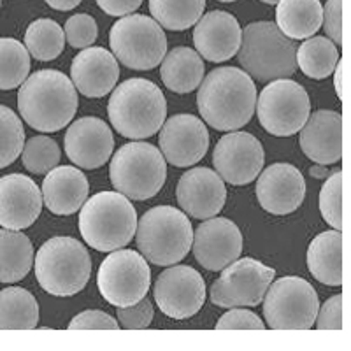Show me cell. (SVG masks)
Listing matches in <instances>:
<instances>
[{
    "label": "cell",
    "instance_id": "obj_1",
    "mask_svg": "<svg viewBox=\"0 0 351 351\" xmlns=\"http://www.w3.org/2000/svg\"><path fill=\"white\" fill-rule=\"evenodd\" d=\"M197 108L204 121L215 130H239L253 118L256 86L252 76L241 69H215L200 83Z\"/></svg>",
    "mask_w": 351,
    "mask_h": 351
},
{
    "label": "cell",
    "instance_id": "obj_2",
    "mask_svg": "<svg viewBox=\"0 0 351 351\" xmlns=\"http://www.w3.org/2000/svg\"><path fill=\"white\" fill-rule=\"evenodd\" d=\"M18 111L34 130L58 132L77 111V90L64 72L44 69L28 76L18 92Z\"/></svg>",
    "mask_w": 351,
    "mask_h": 351
},
{
    "label": "cell",
    "instance_id": "obj_3",
    "mask_svg": "<svg viewBox=\"0 0 351 351\" xmlns=\"http://www.w3.org/2000/svg\"><path fill=\"white\" fill-rule=\"evenodd\" d=\"M108 116L114 130L127 139H148L164 125L167 102L155 83L132 77L114 88L108 104Z\"/></svg>",
    "mask_w": 351,
    "mask_h": 351
},
{
    "label": "cell",
    "instance_id": "obj_4",
    "mask_svg": "<svg viewBox=\"0 0 351 351\" xmlns=\"http://www.w3.org/2000/svg\"><path fill=\"white\" fill-rule=\"evenodd\" d=\"M137 230V213L120 192H100L80 209V232L97 252L111 253L125 247Z\"/></svg>",
    "mask_w": 351,
    "mask_h": 351
},
{
    "label": "cell",
    "instance_id": "obj_5",
    "mask_svg": "<svg viewBox=\"0 0 351 351\" xmlns=\"http://www.w3.org/2000/svg\"><path fill=\"white\" fill-rule=\"evenodd\" d=\"M34 269L40 288L55 297L76 295L92 276V258L81 241L51 237L34 256Z\"/></svg>",
    "mask_w": 351,
    "mask_h": 351
},
{
    "label": "cell",
    "instance_id": "obj_6",
    "mask_svg": "<svg viewBox=\"0 0 351 351\" xmlns=\"http://www.w3.org/2000/svg\"><path fill=\"white\" fill-rule=\"evenodd\" d=\"M136 243L144 258L160 267H169L181 262L192 250V223L180 209L156 206L137 221Z\"/></svg>",
    "mask_w": 351,
    "mask_h": 351
},
{
    "label": "cell",
    "instance_id": "obj_7",
    "mask_svg": "<svg viewBox=\"0 0 351 351\" xmlns=\"http://www.w3.org/2000/svg\"><path fill=\"white\" fill-rule=\"evenodd\" d=\"M295 44L276 23L255 21L243 30L239 64L256 81H274L290 77L297 69Z\"/></svg>",
    "mask_w": 351,
    "mask_h": 351
},
{
    "label": "cell",
    "instance_id": "obj_8",
    "mask_svg": "<svg viewBox=\"0 0 351 351\" xmlns=\"http://www.w3.org/2000/svg\"><path fill=\"white\" fill-rule=\"evenodd\" d=\"M109 178L112 186L127 199L148 200L164 186L167 162L153 144L134 141L112 155Z\"/></svg>",
    "mask_w": 351,
    "mask_h": 351
},
{
    "label": "cell",
    "instance_id": "obj_9",
    "mask_svg": "<svg viewBox=\"0 0 351 351\" xmlns=\"http://www.w3.org/2000/svg\"><path fill=\"white\" fill-rule=\"evenodd\" d=\"M109 44L118 62L132 71H152L167 55L164 28L144 14H127L112 25Z\"/></svg>",
    "mask_w": 351,
    "mask_h": 351
},
{
    "label": "cell",
    "instance_id": "obj_10",
    "mask_svg": "<svg viewBox=\"0 0 351 351\" xmlns=\"http://www.w3.org/2000/svg\"><path fill=\"white\" fill-rule=\"evenodd\" d=\"M319 299L309 281L285 276L269 285L263 295V316L274 330H309L318 315Z\"/></svg>",
    "mask_w": 351,
    "mask_h": 351
},
{
    "label": "cell",
    "instance_id": "obj_11",
    "mask_svg": "<svg viewBox=\"0 0 351 351\" xmlns=\"http://www.w3.org/2000/svg\"><path fill=\"white\" fill-rule=\"evenodd\" d=\"M255 111L260 125L269 134L290 137L304 127L311 114V100L302 84L285 77L263 88L256 97Z\"/></svg>",
    "mask_w": 351,
    "mask_h": 351
},
{
    "label": "cell",
    "instance_id": "obj_12",
    "mask_svg": "<svg viewBox=\"0 0 351 351\" xmlns=\"http://www.w3.org/2000/svg\"><path fill=\"white\" fill-rule=\"evenodd\" d=\"M152 285V271L141 253L134 250L111 252L100 263L97 287L100 295L116 307L134 306L146 297Z\"/></svg>",
    "mask_w": 351,
    "mask_h": 351
},
{
    "label": "cell",
    "instance_id": "obj_13",
    "mask_svg": "<svg viewBox=\"0 0 351 351\" xmlns=\"http://www.w3.org/2000/svg\"><path fill=\"white\" fill-rule=\"evenodd\" d=\"M276 271L255 258H237L221 269L211 287V302L219 307H255L263 300Z\"/></svg>",
    "mask_w": 351,
    "mask_h": 351
},
{
    "label": "cell",
    "instance_id": "obj_14",
    "mask_svg": "<svg viewBox=\"0 0 351 351\" xmlns=\"http://www.w3.org/2000/svg\"><path fill=\"white\" fill-rule=\"evenodd\" d=\"M155 302L169 318H192L206 302L204 278L190 265H169L156 278Z\"/></svg>",
    "mask_w": 351,
    "mask_h": 351
},
{
    "label": "cell",
    "instance_id": "obj_15",
    "mask_svg": "<svg viewBox=\"0 0 351 351\" xmlns=\"http://www.w3.org/2000/svg\"><path fill=\"white\" fill-rule=\"evenodd\" d=\"M263 148L247 132H230L218 141L213 152V165L225 183L246 186L263 169Z\"/></svg>",
    "mask_w": 351,
    "mask_h": 351
},
{
    "label": "cell",
    "instance_id": "obj_16",
    "mask_svg": "<svg viewBox=\"0 0 351 351\" xmlns=\"http://www.w3.org/2000/svg\"><path fill=\"white\" fill-rule=\"evenodd\" d=\"M160 149L165 162L174 167H192L209 149L206 123L193 114H176L160 128Z\"/></svg>",
    "mask_w": 351,
    "mask_h": 351
},
{
    "label": "cell",
    "instance_id": "obj_17",
    "mask_svg": "<svg viewBox=\"0 0 351 351\" xmlns=\"http://www.w3.org/2000/svg\"><path fill=\"white\" fill-rule=\"evenodd\" d=\"M193 255L206 271L218 272L243 253V234L232 219L208 218L193 232Z\"/></svg>",
    "mask_w": 351,
    "mask_h": 351
},
{
    "label": "cell",
    "instance_id": "obj_18",
    "mask_svg": "<svg viewBox=\"0 0 351 351\" xmlns=\"http://www.w3.org/2000/svg\"><path fill=\"white\" fill-rule=\"evenodd\" d=\"M64 144L72 164L93 171L111 158L114 137L106 121L95 116H84L67 128Z\"/></svg>",
    "mask_w": 351,
    "mask_h": 351
},
{
    "label": "cell",
    "instance_id": "obj_19",
    "mask_svg": "<svg viewBox=\"0 0 351 351\" xmlns=\"http://www.w3.org/2000/svg\"><path fill=\"white\" fill-rule=\"evenodd\" d=\"M176 199L183 213L195 219H208L223 209L227 188L225 181L213 169H190L181 176L176 188Z\"/></svg>",
    "mask_w": 351,
    "mask_h": 351
},
{
    "label": "cell",
    "instance_id": "obj_20",
    "mask_svg": "<svg viewBox=\"0 0 351 351\" xmlns=\"http://www.w3.org/2000/svg\"><path fill=\"white\" fill-rule=\"evenodd\" d=\"M306 197V181L291 164H272L256 181V199L267 213L285 216L300 208Z\"/></svg>",
    "mask_w": 351,
    "mask_h": 351
},
{
    "label": "cell",
    "instance_id": "obj_21",
    "mask_svg": "<svg viewBox=\"0 0 351 351\" xmlns=\"http://www.w3.org/2000/svg\"><path fill=\"white\" fill-rule=\"evenodd\" d=\"M193 28V44L197 53L206 60L221 64L239 53L243 28L234 14L227 11H211L204 14Z\"/></svg>",
    "mask_w": 351,
    "mask_h": 351
},
{
    "label": "cell",
    "instance_id": "obj_22",
    "mask_svg": "<svg viewBox=\"0 0 351 351\" xmlns=\"http://www.w3.org/2000/svg\"><path fill=\"white\" fill-rule=\"evenodd\" d=\"M43 211V192L28 176L0 178V227L23 230L36 223Z\"/></svg>",
    "mask_w": 351,
    "mask_h": 351
},
{
    "label": "cell",
    "instance_id": "obj_23",
    "mask_svg": "<svg viewBox=\"0 0 351 351\" xmlns=\"http://www.w3.org/2000/svg\"><path fill=\"white\" fill-rule=\"evenodd\" d=\"M300 148L307 158L319 165H330L343 158V116L330 109L309 114L300 128Z\"/></svg>",
    "mask_w": 351,
    "mask_h": 351
},
{
    "label": "cell",
    "instance_id": "obj_24",
    "mask_svg": "<svg viewBox=\"0 0 351 351\" xmlns=\"http://www.w3.org/2000/svg\"><path fill=\"white\" fill-rule=\"evenodd\" d=\"M71 77L77 92L90 99H100L116 86L120 67L116 56L108 49L84 48L72 60Z\"/></svg>",
    "mask_w": 351,
    "mask_h": 351
},
{
    "label": "cell",
    "instance_id": "obj_25",
    "mask_svg": "<svg viewBox=\"0 0 351 351\" xmlns=\"http://www.w3.org/2000/svg\"><path fill=\"white\" fill-rule=\"evenodd\" d=\"M90 184L86 176L76 167L60 165L46 174L43 181V202L56 216L80 211L86 202Z\"/></svg>",
    "mask_w": 351,
    "mask_h": 351
},
{
    "label": "cell",
    "instance_id": "obj_26",
    "mask_svg": "<svg viewBox=\"0 0 351 351\" xmlns=\"http://www.w3.org/2000/svg\"><path fill=\"white\" fill-rule=\"evenodd\" d=\"M307 267L313 278L327 287L343 285V234L341 230L322 232L307 247Z\"/></svg>",
    "mask_w": 351,
    "mask_h": 351
},
{
    "label": "cell",
    "instance_id": "obj_27",
    "mask_svg": "<svg viewBox=\"0 0 351 351\" xmlns=\"http://www.w3.org/2000/svg\"><path fill=\"white\" fill-rule=\"evenodd\" d=\"M324 23V5L319 0H278L276 27L288 39H309Z\"/></svg>",
    "mask_w": 351,
    "mask_h": 351
},
{
    "label": "cell",
    "instance_id": "obj_28",
    "mask_svg": "<svg viewBox=\"0 0 351 351\" xmlns=\"http://www.w3.org/2000/svg\"><path fill=\"white\" fill-rule=\"evenodd\" d=\"M202 56L192 48L180 46L164 56L160 77L165 86L174 93H190L200 86L204 80Z\"/></svg>",
    "mask_w": 351,
    "mask_h": 351
},
{
    "label": "cell",
    "instance_id": "obj_29",
    "mask_svg": "<svg viewBox=\"0 0 351 351\" xmlns=\"http://www.w3.org/2000/svg\"><path fill=\"white\" fill-rule=\"evenodd\" d=\"M34 267V246L23 232L0 230V283H16Z\"/></svg>",
    "mask_w": 351,
    "mask_h": 351
},
{
    "label": "cell",
    "instance_id": "obj_30",
    "mask_svg": "<svg viewBox=\"0 0 351 351\" xmlns=\"http://www.w3.org/2000/svg\"><path fill=\"white\" fill-rule=\"evenodd\" d=\"M39 324L36 297L20 287L0 291V330H32Z\"/></svg>",
    "mask_w": 351,
    "mask_h": 351
},
{
    "label": "cell",
    "instance_id": "obj_31",
    "mask_svg": "<svg viewBox=\"0 0 351 351\" xmlns=\"http://www.w3.org/2000/svg\"><path fill=\"white\" fill-rule=\"evenodd\" d=\"M297 67L311 80H325L339 62L337 46L328 37L316 36L306 39L297 49Z\"/></svg>",
    "mask_w": 351,
    "mask_h": 351
},
{
    "label": "cell",
    "instance_id": "obj_32",
    "mask_svg": "<svg viewBox=\"0 0 351 351\" xmlns=\"http://www.w3.org/2000/svg\"><path fill=\"white\" fill-rule=\"evenodd\" d=\"M206 0H149V12L162 28L183 32L202 18Z\"/></svg>",
    "mask_w": 351,
    "mask_h": 351
},
{
    "label": "cell",
    "instance_id": "obj_33",
    "mask_svg": "<svg viewBox=\"0 0 351 351\" xmlns=\"http://www.w3.org/2000/svg\"><path fill=\"white\" fill-rule=\"evenodd\" d=\"M23 43L30 56L40 62H49L64 51L65 32L55 20L40 18L28 25Z\"/></svg>",
    "mask_w": 351,
    "mask_h": 351
},
{
    "label": "cell",
    "instance_id": "obj_34",
    "mask_svg": "<svg viewBox=\"0 0 351 351\" xmlns=\"http://www.w3.org/2000/svg\"><path fill=\"white\" fill-rule=\"evenodd\" d=\"M28 55L20 40L0 37V90H14L25 83L30 72Z\"/></svg>",
    "mask_w": 351,
    "mask_h": 351
},
{
    "label": "cell",
    "instance_id": "obj_35",
    "mask_svg": "<svg viewBox=\"0 0 351 351\" xmlns=\"http://www.w3.org/2000/svg\"><path fill=\"white\" fill-rule=\"evenodd\" d=\"M23 146V123L11 108L0 104V169L8 167L21 156Z\"/></svg>",
    "mask_w": 351,
    "mask_h": 351
},
{
    "label": "cell",
    "instance_id": "obj_36",
    "mask_svg": "<svg viewBox=\"0 0 351 351\" xmlns=\"http://www.w3.org/2000/svg\"><path fill=\"white\" fill-rule=\"evenodd\" d=\"M25 169L32 174H48L60 162V148L56 141L46 136H36L28 139L21 152Z\"/></svg>",
    "mask_w": 351,
    "mask_h": 351
},
{
    "label": "cell",
    "instance_id": "obj_37",
    "mask_svg": "<svg viewBox=\"0 0 351 351\" xmlns=\"http://www.w3.org/2000/svg\"><path fill=\"white\" fill-rule=\"evenodd\" d=\"M319 213L334 230H343V172L328 176L319 192Z\"/></svg>",
    "mask_w": 351,
    "mask_h": 351
},
{
    "label": "cell",
    "instance_id": "obj_38",
    "mask_svg": "<svg viewBox=\"0 0 351 351\" xmlns=\"http://www.w3.org/2000/svg\"><path fill=\"white\" fill-rule=\"evenodd\" d=\"M64 32L65 40L71 44L72 48L84 49L90 48L95 43L99 28H97L95 20L90 14L81 12V14H74V16L65 21Z\"/></svg>",
    "mask_w": 351,
    "mask_h": 351
},
{
    "label": "cell",
    "instance_id": "obj_39",
    "mask_svg": "<svg viewBox=\"0 0 351 351\" xmlns=\"http://www.w3.org/2000/svg\"><path fill=\"white\" fill-rule=\"evenodd\" d=\"M118 324L125 330H143L148 328L153 322V304L146 297L134 306L118 307L116 313Z\"/></svg>",
    "mask_w": 351,
    "mask_h": 351
},
{
    "label": "cell",
    "instance_id": "obj_40",
    "mask_svg": "<svg viewBox=\"0 0 351 351\" xmlns=\"http://www.w3.org/2000/svg\"><path fill=\"white\" fill-rule=\"evenodd\" d=\"M263 328L265 324L260 319V316L247 309H234V307H230V311L225 313L223 316H219L216 324V330H263Z\"/></svg>",
    "mask_w": 351,
    "mask_h": 351
},
{
    "label": "cell",
    "instance_id": "obj_41",
    "mask_svg": "<svg viewBox=\"0 0 351 351\" xmlns=\"http://www.w3.org/2000/svg\"><path fill=\"white\" fill-rule=\"evenodd\" d=\"M120 324L104 311H83L69 324V330H118Z\"/></svg>",
    "mask_w": 351,
    "mask_h": 351
},
{
    "label": "cell",
    "instance_id": "obj_42",
    "mask_svg": "<svg viewBox=\"0 0 351 351\" xmlns=\"http://www.w3.org/2000/svg\"><path fill=\"white\" fill-rule=\"evenodd\" d=\"M315 325L318 330H343V295H334L318 307Z\"/></svg>",
    "mask_w": 351,
    "mask_h": 351
},
{
    "label": "cell",
    "instance_id": "obj_43",
    "mask_svg": "<svg viewBox=\"0 0 351 351\" xmlns=\"http://www.w3.org/2000/svg\"><path fill=\"white\" fill-rule=\"evenodd\" d=\"M325 32L337 46H343V0H328L324 9Z\"/></svg>",
    "mask_w": 351,
    "mask_h": 351
},
{
    "label": "cell",
    "instance_id": "obj_44",
    "mask_svg": "<svg viewBox=\"0 0 351 351\" xmlns=\"http://www.w3.org/2000/svg\"><path fill=\"white\" fill-rule=\"evenodd\" d=\"M143 0H97L99 5L109 16H127L141 8Z\"/></svg>",
    "mask_w": 351,
    "mask_h": 351
},
{
    "label": "cell",
    "instance_id": "obj_45",
    "mask_svg": "<svg viewBox=\"0 0 351 351\" xmlns=\"http://www.w3.org/2000/svg\"><path fill=\"white\" fill-rule=\"evenodd\" d=\"M46 4L56 11H71L81 4V0H46Z\"/></svg>",
    "mask_w": 351,
    "mask_h": 351
},
{
    "label": "cell",
    "instance_id": "obj_46",
    "mask_svg": "<svg viewBox=\"0 0 351 351\" xmlns=\"http://www.w3.org/2000/svg\"><path fill=\"white\" fill-rule=\"evenodd\" d=\"M343 60L339 58L337 65H335L334 72H335V77H334V84H335V92L339 95V99H343Z\"/></svg>",
    "mask_w": 351,
    "mask_h": 351
},
{
    "label": "cell",
    "instance_id": "obj_47",
    "mask_svg": "<svg viewBox=\"0 0 351 351\" xmlns=\"http://www.w3.org/2000/svg\"><path fill=\"white\" fill-rule=\"evenodd\" d=\"M311 176L313 178H318V180H324V178L328 176V171L324 165H315V167H311Z\"/></svg>",
    "mask_w": 351,
    "mask_h": 351
},
{
    "label": "cell",
    "instance_id": "obj_48",
    "mask_svg": "<svg viewBox=\"0 0 351 351\" xmlns=\"http://www.w3.org/2000/svg\"><path fill=\"white\" fill-rule=\"evenodd\" d=\"M260 2H263V4H269V5L278 4V0H260Z\"/></svg>",
    "mask_w": 351,
    "mask_h": 351
},
{
    "label": "cell",
    "instance_id": "obj_49",
    "mask_svg": "<svg viewBox=\"0 0 351 351\" xmlns=\"http://www.w3.org/2000/svg\"><path fill=\"white\" fill-rule=\"evenodd\" d=\"M218 2H236V0H218Z\"/></svg>",
    "mask_w": 351,
    "mask_h": 351
},
{
    "label": "cell",
    "instance_id": "obj_50",
    "mask_svg": "<svg viewBox=\"0 0 351 351\" xmlns=\"http://www.w3.org/2000/svg\"><path fill=\"white\" fill-rule=\"evenodd\" d=\"M0 8H2V0H0Z\"/></svg>",
    "mask_w": 351,
    "mask_h": 351
}]
</instances>
